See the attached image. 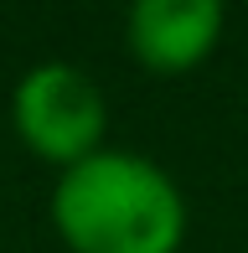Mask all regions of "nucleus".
Masks as SVG:
<instances>
[{
	"instance_id": "7ed1b4c3",
	"label": "nucleus",
	"mask_w": 248,
	"mask_h": 253,
	"mask_svg": "<svg viewBox=\"0 0 248 253\" xmlns=\"http://www.w3.org/2000/svg\"><path fill=\"white\" fill-rule=\"evenodd\" d=\"M222 26V0H134L124 10V47L145 73L181 78L217 52Z\"/></svg>"
},
{
	"instance_id": "f257e3e1",
	"label": "nucleus",
	"mask_w": 248,
	"mask_h": 253,
	"mask_svg": "<svg viewBox=\"0 0 248 253\" xmlns=\"http://www.w3.org/2000/svg\"><path fill=\"white\" fill-rule=\"evenodd\" d=\"M47 217L67 253H181L191 227L171 170L114 145L57 170Z\"/></svg>"
},
{
	"instance_id": "f03ea898",
	"label": "nucleus",
	"mask_w": 248,
	"mask_h": 253,
	"mask_svg": "<svg viewBox=\"0 0 248 253\" xmlns=\"http://www.w3.org/2000/svg\"><path fill=\"white\" fill-rule=\"evenodd\" d=\"M10 129L41 166H78L104 150L109 134V98L93 73L78 62H31L10 88Z\"/></svg>"
}]
</instances>
